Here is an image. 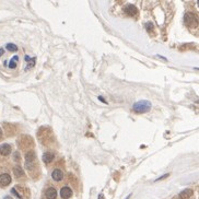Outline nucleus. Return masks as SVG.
Listing matches in <instances>:
<instances>
[{"mask_svg":"<svg viewBox=\"0 0 199 199\" xmlns=\"http://www.w3.org/2000/svg\"><path fill=\"white\" fill-rule=\"evenodd\" d=\"M151 108V103L149 101H139L137 103H135L132 106V110L136 113H146L148 112Z\"/></svg>","mask_w":199,"mask_h":199,"instance_id":"1","label":"nucleus"},{"mask_svg":"<svg viewBox=\"0 0 199 199\" xmlns=\"http://www.w3.org/2000/svg\"><path fill=\"white\" fill-rule=\"evenodd\" d=\"M185 21H186L187 24H192L193 26H197V18L192 14V13H187L185 15Z\"/></svg>","mask_w":199,"mask_h":199,"instance_id":"2","label":"nucleus"},{"mask_svg":"<svg viewBox=\"0 0 199 199\" xmlns=\"http://www.w3.org/2000/svg\"><path fill=\"white\" fill-rule=\"evenodd\" d=\"M11 183V176L9 174H1L0 175V184L2 185V186H7V185H9Z\"/></svg>","mask_w":199,"mask_h":199,"instance_id":"3","label":"nucleus"},{"mask_svg":"<svg viewBox=\"0 0 199 199\" xmlns=\"http://www.w3.org/2000/svg\"><path fill=\"white\" fill-rule=\"evenodd\" d=\"M60 196L63 199H68L72 196V190L69 188V187H62L61 190H60Z\"/></svg>","mask_w":199,"mask_h":199,"instance_id":"4","label":"nucleus"},{"mask_svg":"<svg viewBox=\"0 0 199 199\" xmlns=\"http://www.w3.org/2000/svg\"><path fill=\"white\" fill-rule=\"evenodd\" d=\"M11 153V146L10 144H2V146H0V154H2V156H9Z\"/></svg>","mask_w":199,"mask_h":199,"instance_id":"5","label":"nucleus"},{"mask_svg":"<svg viewBox=\"0 0 199 199\" xmlns=\"http://www.w3.org/2000/svg\"><path fill=\"white\" fill-rule=\"evenodd\" d=\"M125 11H126L127 14H129V15H131V17H134V15H137L138 9L134 6V5H128V6L125 8Z\"/></svg>","mask_w":199,"mask_h":199,"instance_id":"6","label":"nucleus"},{"mask_svg":"<svg viewBox=\"0 0 199 199\" xmlns=\"http://www.w3.org/2000/svg\"><path fill=\"white\" fill-rule=\"evenodd\" d=\"M46 198L47 199H56V196H57V192L55 188H53V187H49L47 190H46Z\"/></svg>","mask_w":199,"mask_h":199,"instance_id":"7","label":"nucleus"},{"mask_svg":"<svg viewBox=\"0 0 199 199\" xmlns=\"http://www.w3.org/2000/svg\"><path fill=\"white\" fill-rule=\"evenodd\" d=\"M62 176H63L62 172L60 170H58V168L54 170L53 173H51V177H53V180H61Z\"/></svg>","mask_w":199,"mask_h":199,"instance_id":"8","label":"nucleus"},{"mask_svg":"<svg viewBox=\"0 0 199 199\" xmlns=\"http://www.w3.org/2000/svg\"><path fill=\"white\" fill-rule=\"evenodd\" d=\"M54 158H55L54 153H51V152H46V153H44V156H43V161L45 162V163H50V162L54 160Z\"/></svg>","mask_w":199,"mask_h":199,"instance_id":"9","label":"nucleus"},{"mask_svg":"<svg viewBox=\"0 0 199 199\" xmlns=\"http://www.w3.org/2000/svg\"><path fill=\"white\" fill-rule=\"evenodd\" d=\"M193 195V190H190V189H186V190H184V192H182L180 194V199H185V198H188V197H190Z\"/></svg>","mask_w":199,"mask_h":199,"instance_id":"10","label":"nucleus"},{"mask_svg":"<svg viewBox=\"0 0 199 199\" xmlns=\"http://www.w3.org/2000/svg\"><path fill=\"white\" fill-rule=\"evenodd\" d=\"M13 172H14V175L17 177H20V176H23V170L20 168V166H15L13 168Z\"/></svg>","mask_w":199,"mask_h":199,"instance_id":"11","label":"nucleus"},{"mask_svg":"<svg viewBox=\"0 0 199 199\" xmlns=\"http://www.w3.org/2000/svg\"><path fill=\"white\" fill-rule=\"evenodd\" d=\"M34 156H35V154H34V152L33 151H30V152H27V154H26V164H30V163H32L33 162V159H34Z\"/></svg>","mask_w":199,"mask_h":199,"instance_id":"12","label":"nucleus"},{"mask_svg":"<svg viewBox=\"0 0 199 199\" xmlns=\"http://www.w3.org/2000/svg\"><path fill=\"white\" fill-rule=\"evenodd\" d=\"M7 49L9 50V51H17L18 50V46L17 45H14V44H11V43H9V44H7Z\"/></svg>","mask_w":199,"mask_h":199,"instance_id":"13","label":"nucleus"},{"mask_svg":"<svg viewBox=\"0 0 199 199\" xmlns=\"http://www.w3.org/2000/svg\"><path fill=\"white\" fill-rule=\"evenodd\" d=\"M29 63H27V67H26V70L27 69H30L32 68V67H34V65H35V58L34 57H32V58H30V60H29Z\"/></svg>","mask_w":199,"mask_h":199,"instance_id":"14","label":"nucleus"},{"mask_svg":"<svg viewBox=\"0 0 199 199\" xmlns=\"http://www.w3.org/2000/svg\"><path fill=\"white\" fill-rule=\"evenodd\" d=\"M146 27H147V30H148V31H151V30L153 29V24H152L151 22H148V23L146 24Z\"/></svg>","mask_w":199,"mask_h":199,"instance_id":"15","label":"nucleus"},{"mask_svg":"<svg viewBox=\"0 0 199 199\" xmlns=\"http://www.w3.org/2000/svg\"><path fill=\"white\" fill-rule=\"evenodd\" d=\"M9 67H10V68H12V69L15 68V67H17V63H15V61H14V60H11V61L9 62Z\"/></svg>","mask_w":199,"mask_h":199,"instance_id":"16","label":"nucleus"},{"mask_svg":"<svg viewBox=\"0 0 199 199\" xmlns=\"http://www.w3.org/2000/svg\"><path fill=\"white\" fill-rule=\"evenodd\" d=\"M11 193L14 194V195H15V196H17L18 198H21V196H20L19 194H18V193H17V192H15V189H14V188H12V189H11Z\"/></svg>","mask_w":199,"mask_h":199,"instance_id":"17","label":"nucleus"},{"mask_svg":"<svg viewBox=\"0 0 199 199\" xmlns=\"http://www.w3.org/2000/svg\"><path fill=\"white\" fill-rule=\"evenodd\" d=\"M168 174H165V175H163V176H161L160 178H158L156 180H163V178H165V177H168Z\"/></svg>","mask_w":199,"mask_h":199,"instance_id":"18","label":"nucleus"},{"mask_svg":"<svg viewBox=\"0 0 199 199\" xmlns=\"http://www.w3.org/2000/svg\"><path fill=\"white\" fill-rule=\"evenodd\" d=\"M18 59H19V57H18V56H14V57L12 58V60H14V61H17Z\"/></svg>","mask_w":199,"mask_h":199,"instance_id":"19","label":"nucleus"},{"mask_svg":"<svg viewBox=\"0 0 199 199\" xmlns=\"http://www.w3.org/2000/svg\"><path fill=\"white\" fill-rule=\"evenodd\" d=\"M30 58H31V57H29V56H25V60H26V61H29V60H30Z\"/></svg>","mask_w":199,"mask_h":199,"instance_id":"20","label":"nucleus"},{"mask_svg":"<svg viewBox=\"0 0 199 199\" xmlns=\"http://www.w3.org/2000/svg\"><path fill=\"white\" fill-rule=\"evenodd\" d=\"M1 55H3V49H2V48H0V56H1Z\"/></svg>","mask_w":199,"mask_h":199,"instance_id":"21","label":"nucleus"},{"mask_svg":"<svg viewBox=\"0 0 199 199\" xmlns=\"http://www.w3.org/2000/svg\"><path fill=\"white\" fill-rule=\"evenodd\" d=\"M1 136H2V130H1V128H0V138H1Z\"/></svg>","mask_w":199,"mask_h":199,"instance_id":"22","label":"nucleus"},{"mask_svg":"<svg viewBox=\"0 0 199 199\" xmlns=\"http://www.w3.org/2000/svg\"><path fill=\"white\" fill-rule=\"evenodd\" d=\"M5 199H12L11 197H9V196H7V197H5Z\"/></svg>","mask_w":199,"mask_h":199,"instance_id":"23","label":"nucleus"}]
</instances>
